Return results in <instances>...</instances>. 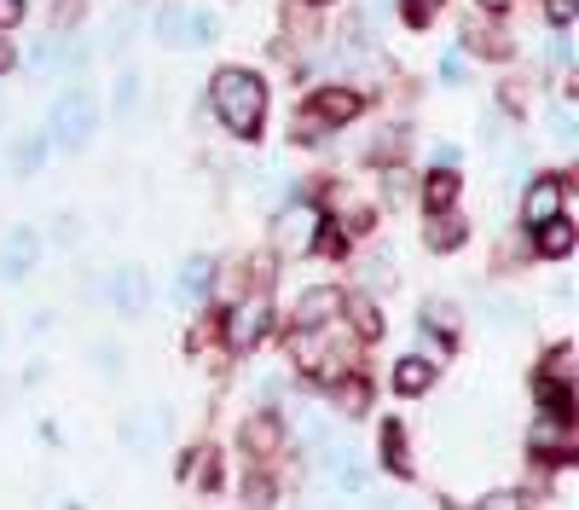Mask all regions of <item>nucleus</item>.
<instances>
[{
  "label": "nucleus",
  "mask_w": 579,
  "mask_h": 510,
  "mask_svg": "<svg viewBox=\"0 0 579 510\" xmlns=\"http://www.w3.org/2000/svg\"><path fill=\"white\" fill-rule=\"evenodd\" d=\"M209 105H215L220 128H227L232 140H255L267 123V81L255 71L227 64V71H215V81H209Z\"/></svg>",
  "instance_id": "1"
},
{
  "label": "nucleus",
  "mask_w": 579,
  "mask_h": 510,
  "mask_svg": "<svg viewBox=\"0 0 579 510\" xmlns=\"http://www.w3.org/2000/svg\"><path fill=\"white\" fill-rule=\"evenodd\" d=\"M47 145H64V151H81L99 133V93L93 88H64L47 111Z\"/></svg>",
  "instance_id": "2"
},
{
  "label": "nucleus",
  "mask_w": 579,
  "mask_h": 510,
  "mask_svg": "<svg viewBox=\"0 0 579 510\" xmlns=\"http://www.w3.org/2000/svg\"><path fill=\"white\" fill-rule=\"evenodd\" d=\"M319 227H325V215H319V203H284L279 220H272V250L279 255H308L319 244Z\"/></svg>",
  "instance_id": "3"
},
{
  "label": "nucleus",
  "mask_w": 579,
  "mask_h": 510,
  "mask_svg": "<svg viewBox=\"0 0 579 510\" xmlns=\"http://www.w3.org/2000/svg\"><path fill=\"white\" fill-rule=\"evenodd\" d=\"M267 331H272V302L255 291V296H244L237 308L227 314V343L232 348H255V343H267Z\"/></svg>",
  "instance_id": "4"
},
{
  "label": "nucleus",
  "mask_w": 579,
  "mask_h": 510,
  "mask_svg": "<svg viewBox=\"0 0 579 510\" xmlns=\"http://www.w3.org/2000/svg\"><path fill=\"white\" fill-rule=\"evenodd\" d=\"M343 314H348V302H343L336 284H313V291L296 296V331H325V326H336Z\"/></svg>",
  "instance_id": "5"
},
{
  "label": "nucleus",
  "mask_w": 579,
  "mask_h": 510,
  "mask_svg": "<svg viewBox=\"0 0 579 510\" xmlns=\"http://www.w3.org/2000/svg\"><path fill=\"white\" fill-rule=\"evenodd\" d=\"M527 452L562 464V458L574 452V412H544V418L533 423V435H527Z\"/></svg>",
  "instance_id": "6"
},
{
  "label": "nucleus",
  "mask_w": 579,
  "mask_h": 510,
  "mask_svg": "<svg viewBox=\"0 0 579 510\" xmlns=\"http://www.w3.org/2000/svg\"><path fill=\"white\" fill-rule=\"evenodd\" d=\"M36 262H41V238L29 232V227H12L7 244H0V284L29 279V273H36Z\"/></svg>",
  "instance_id": "7"
},
{
  "label": "nucleus",
  "mask_w": 579,
  "mask_h": 510,
  "mask_svg": "<svg viewBox=\"0 0 579 510\" xmlns=\"http://www.w3.org/2000/svg\"><path fill=\"white\" fill-rule=\"evenodd\" d=\"M562 197H568V180H562V175H539L522 192V220H527V227H539V220L562 215Z\"/></svg>",
  "instance_id": "8"
},
{
  "label": "nucleus",
  "mask_w": 579,
  "mask_h": 510,
  "mask_svg": "<svg viewBox=\"0 0 579 510\" xmlns=\"http://www.w3.org/2000/svg\"><path fill=\"white\" fill-rule=\"evenodd\" d=\"M308 111H313L325 128H343V123H353V116L365 111V93H360V88H319V93L308 99Z\"/></svg>",
  "instance_id": "9"
},
{
  "label": "nucleus",
  "mask_w": 579,
  "mask_h": 510,
  "mask_svg": "<svg viewBox=\"0 0 579 510\" xmlns=\"http://www.w3.org/2000/svg\"><path fill=\"white\" fill-rule=\"evenodd\" d=\"M105 296H111V308L116 314H145V302H151V284H145V273L140 267H116L111 273V284H105Z\"/></svg>",
  "instance_id": "10"
},
{
  "label": "nucleus",
  "mask_w": 579,
  "mask_h": 510,
  "mask_svg": "<svg viewBox=\"0 0 579 510\" xmlns=\"http://www.w3.org/2000/svg\"><path fill=\"white\" fill-rule=\"evenodd\" d=\"M533 250L544 255V262H562V255H574V220L568 215H551L533 227Z\"/></svg>",
  "instance_id": "11"
},
{
  "label": "nucleus",
  "mask_w": 579,
  "mask_h": 510,
  "mask_svg": "<svg viewBox=\"0 0 579 510\" xmlns=\"http://www.w3.org/2000/svg\"><path fill=\"white\" fill-rule=\"evenodd\" d=\"M209 291H215V262L209 255H192V262L180 267V279H175V296L180 302H203Z\"/></svg>",
  "instance_id": "12"
},
{
  "label": "nucleus",
  "mask_w": 579,
  "mask_h": 510,
  "mask_svg": "<svg viewBox=\"0 0 579 510\" xmlns=\"http://www.w3.org/2000/svg\"><path fill=\"white\" fill-rule=\"evenodd\" d=\"M388 383H395V395H423V388L435 383V366L423 360V354H406V360H395V371H388Z\"/></svg>",
  "instance_id": "13"
},
{
  "label": "nucleus",
  "mask_w": 579,
  "mask_h": 510,
  "mask_svg": "<svg viewBox=\"0 0 579 510\" xmlns=\"http://www.w3.org/2000/svg\"><path fill=\"white\" fill-rule=\"evenodd\" d=\"M279 418H272V412H255L249 423H244V435H237V441H244V452H255V458H272V452H279Z\"/></svg>",
  "instance_id": "14"
},
{
  "label": "nucleus",
  "mask_w": 579,
  "mask_h": 510,
  "mask_svg": "<svg viewBox=\"0 0 579 510\" xmlns=\"http://www.w3.org/2000/svg\"><path fill=\"white\" fill-rule=\"evenodd\" d=\"M464 238H469V220L452 215V209H440V215L429 220V232H423V244H429V250H458Z\"/></svg>",
  "instance_id": "15"
},
{
  "label": "nucleus",
  "mask_w": 579,
  "mask_h": 510,
  "mask_svg": "<svg viewBox=\"0 0 579 510\" xmlns=\"http://www.w3.org/2000/svg\"><path fill=\"white\" fill-rule=\"evenodd\" d=\"M464 47H469V53H481V59H510V53H516V47H510V36H499V29L481 24V18L464 29Z\"/></svg>",
  "instance_id": "16"
},
{
  "label": "nucleus",
  "mask_w": 579,
  "mask_h": 510,
  "mask_svg": "<svg viewBox=\"0 0 579 510\" xmlns=\"http://www.w3.org/2000/svg\"><path fill=\"white\" fill-rule=\"evenodd\" d=\"M325 475H331L343 493H360V487H365V470L353 464V452H343V447H325Z\"/></svg>",
  "instance_id": "17"
},
{
  "label": "nucleus",
  "mask_w": 579,
  "mask_h": 510,
  "mask_svg": "<svg viewBox=\"0 0 579 510\" xmlns=\"http://www.w3.org/2000/svg\"><path fill=\"white\" fill-rule=\"evenodd\" d=\"M163 423H168V418H163V406H145L140 418H128V423H123V441H128V447H140V452H145L151 441L163 435Z\"/></svg>",
  "instance_id": "18"
},
{
  "label": "nucleus",
  "mask_w": 579,
  "mask_h": 510,
  "mask_svg": "<svg viewBox=\"0 0 579 510\" xmlns=\"http://www.w3.org/2000/svg\"><path fill=\"white\" fill-rule=\"evenodd\" d=\"M423 203H429V215L452 209V203H458V175H452V168H435V175L423 180Z\"/></svg>",
  "instance_id": "19"
},
{
  "label": "nucleus",
  "mask_w": 579,
  "mask_h": 510,
  "mask_svg": "<svg viewBox=\"0 0 579 510\" xmlns=\"http://www.w3.org/2000/svg\"><path fill=\"white\" fill-rule=\"evenodd\" d=\"M47 151H53V145H47V133H24V140L12 145V168H18V175H36V168L47 163Z\"/></svg>",
  "instance_id": "20"
},
{
  "label": "nucleus",
  "mask_w": 579,
  "mask_h": 510,
  "mask_svg": "<svg viewBox=\"0 0 579 510\" xmlns=\"http://www.w3.org/2000/svg\"><path fill=\"white\" fill-rule=\"evenodd\" d=\"M383 470H395V475L412 470V452H406V430H400V423H383Z\"/></svg>",
  "instance_id": "21"
},
{
  "label": "nucleus",
  "mask_w": 579,
  "mask_h": 510,
  "mask_svg": "<svg viewBox=\"0 0 579 510\" xmlns=\"http://www.w3.org/2000/svg\"><path fill=\"white\" fill-rule=\"evenodd\" d=\"M151 36L163 47H185V7H163L157 18H151Z\"/></svg>",
  "instance_id": "22"
},
{
  "label": "nucleus",
  "mask_w": 579,
  "mask_h": 510,
  "mask_svg": "<svg viewBox=\"0 0 579 510\" xmlns=\"http://www.w3.org/2000/svg\"><path fill=\"white\" fill-rule=\"evenodd\" d=\"M220 18L215 12H185V47H215Z\"/></svg>",
  "instance_id": "23"
},
{
  "label": "nucleus",
  "mask_w": 579,
  "mask_h": 510,
  "mask_svg": "<svg viewBox=\"0 0 579 510\" xmlns=\"http://www.w3.org/2000/svg\"><path fill=\"white\" fill-rule=\"evenodd\" d=\"M185 482H197V487H203V482H209V487L220 482V464H215V447H197V452H185Z\"/></svg>",
  "instance_id": "24"
},
{
  "label": "nucleus",
  "mask_w": 579,
  "mask_h": 510,
  "mask_svg": "<svg viewBox=\"0 0 579 510\" xmlns=\"http://www.w3.org/2000/svg\"><path fill=\"white\" fill-rule=\"evenodd\" d=\"M423 326L440 331V336H452L458 331V308H452V302H429V308H423Z\"/></svg>",
  "instance_id": "25"
},
{
  "label": "nucleus",
  "mask_w": 579,
  "mask_h": 510,
  "mask_svg": "<svg viewBox=\"0 0 579 510\" xmlns=\"http://www.w3.org/2000/svg\"><path fill=\"white\" fill-rule=\"evenodd\" d=\"M336 406H343L348 418H360V412H365V383H360V378L336 383Z\"/></svg>",
  "instance_id": "26"
},
{
  "label": "nucleus",
  "mask_w": 579,
  "mask_h": 510,
  "mask_svg": "<svg viewBox=\"0 0 579 510\" xmlns=\"http://www.w3.org/2000/svg\"><path fill=\"white\" fill-rule=\"evenodd\" d=\"M475 510H527V493H516V487H499V493H487Z\"/></svg>",
  "instance_id": "27"
},
{
  "label": "nucleus",
  "mask_w": 579,
  "mask_h": 510,
  "mask_svg": "<svg viewBox=\"0 0 579 510\" xmlns=\"http://www.w3.org/2000/svg\"><path fill=\"white\" fill-rule=\"evenodd\" d=\"M440 7H447V0H406V24H412V29H423V24H429Z\"/></svg>",
  "instance_id": "28"
},
{
  "label": "nucleus",
  "mask_w": 579,
  "mask_h": 510,
  "mask_svg": "<svg viewBox=\"0 0 579 510\" xmlns=\"http://www.w3.org/2000/svg\"><path fill=\"white\" fill-rule=\"evenodd\" d=\"M353 331H360V336H377V331H383V319H377L371 302H353Z\"/></svg>",
  "instance_id": "29"
},
{
  "label": "nucleus",
  "mask_w": 579,
  "mask_h": 510,
  "mask_svg": "<svg viewBox=\"0 0 579 510\" xmlns=\"http://www.w3.org/2000/svg\"><path fill=\"white\" fill-rule=\"evenodd\" d=\"M551 140L568 151L574 145V111H551Z\"/></svg>",
  "instance_id": "30"
},
{
  "label": "nucleus",
  "mask_w": 579,
  "mask_h": 510,
  "mask_svg": "<svg viewBox=\"0 0 579 510\" xmlns=\"http://www.w3.org/2000/svg\"><path fill=\"white\" fill-rule=\"evenodd\" d=\"M133 105H140V76H123V81H116V111H133Z\"/></svg>",
  "instance_id": "31"
},
{
  "label": "nucleus",
  "mask_w": 579,
  "mask_h": 510,
  "mask_svg": "<svg viewBox=\"0 0 579 510\" xmlns=\"http://www.w3.org/2000/svg\"><path fill=\"white\" fill-rule=\"evenodd\" d=\"M93 366H99V371H105V378H111V371H123V348L99 343V348H93Z\"/></svg>",
  "instance_id": "32"
},
{
  "label": "nucleus",
  "mask_w": 579,
  "mask_h": 510,
  "mask_svg": "<svg viewBox=\"0 0 579 510\" xmlns=\"http://www.w3.org/2000/svg\"><path fill=\"white\" fill-rule=\"evenodd\" d=\"M544 12H551V24H556V29H568L579 7H574V0H544Z\"/></svg>",
  "instance_id": "33"
},
{
  "label": "nucleus",
  "mask_w": 579,
  "mask_h": 510,
  "mask_svg": "<svg viewBox=\"0 0 579 510\" xmlns=\"http://www.w3.org/2000/svg\"><path fill=\"white\" fill-rule=\"evenodd\" d=\"M24 12H29V0H0V29L24 24Z\"/></svg>",
  "instance_id": "34"
},
{
  "label": "nucleus",
  "mask_w": 579,
  "mask_h": 510,
  "mask_svg": "<svg viewBox=\"0 0 579 510\" xmlns=\"http://www.w3.org/2000/svg\"><path fill=\"white\" fill-rule=\"evenodd\" d=\"M568 371H574V348H551V378L568 383Z\"/></svg>",
  "instance_id": "35"
},
{
  "label": "nucleus",
  "mask_w": 579,
  "mask_h": 510,
  "mask_svg": "<svg viewBox=\"0 0 579 510\" xmlns=\"http://www.w3.org/2000/svg\"><path fill=\"white\" fill-rule=\"evenodd\" d=\"M383 186H388V197H406V186H412V175H406V168L395 163V168L383 175Z\"/></svg>",
  "instance_id": "36"
},
{
  "label": "nucleus",
  "mask_w": 579,
  "mask_h": 510,
  "mask_svg": "<svg viewBox=\"0 0 579 510\" xmlns=\"http://www.w3.org/2000/svg\"><path fill=\"white\" fill-rule=\"evenodd\" d=\"M440 81H464V53H447V59H440Z\"/></svg>",
  "instance_id": "37"
},
{
  "label": "nucleus",
  "mask_w": 579,
  "mask_h": 510,
  "mask_svg": "<svg viewBox=\"0 0 579 510\" xmlns=\"http://www.w3.org/2000/svg\"><path fill=\"white\" fill-rule=\"evenodd\" d=\"M475 7H481V12H510L516 0H475Z\"/></svg>",
  "instance_id": "38"
},
{
  "label": "nucleus",
  "mask_w": 579,
  "mask_h": 510,
  "mask_svg": "<svg viewBox=\"0 0 579 510\" xmlns=\"http://www.w3.org/2000/svg\"><path fill=\"white\" fill-rule=\"evenodd\" d=\"M12 59H18V53H12V47H7V41H0V71H7V64H12Z\"/></svg>",
  "instance_id": "39"
},
{
  "label": "nucleus",
  "mask_w": 579,
  "mask_h": 510,
  "mask_svg": "<svg viewBox=\"0 0 579 510\" xmlns=\"http://www.w3.org/2000/svg\"><path fill=\"white\" fill-rule=\"evenodd\" d=\"M308 7H331V0H308Z\"/></svg>",
  "instance_id": "40"
},
{
  "label": "nucleus",
  "mask_w": 579,
  "mask_h": 510,
  "mask_svg": "<svg viewBox=\"0 0 579 510\" xmlns=\"http://www.w3.org/2000/svg\"><path fill=\"white\" fill-rule=\"evenodd\" d=\"M64 510H81V505H76V499H70V505H64Z\"/></svg>",
  "instance_id": "41"
}]
</instances>
